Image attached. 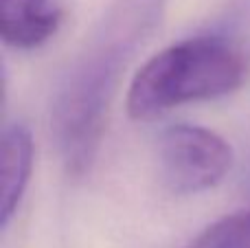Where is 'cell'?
Returning <instances> with one entry per match:
<instances>
[{
  "mask_svg": "<svg viewBox=\"0 0 250 248\" xmlns=\"http://www.w3.org/2000/svg\"><path fill=\"white\" fill-rule=\"evenodd\" d=\"M246 187H248V191H250V169H248V183H246Z\"/></svg>",
  "mask_w": 250,
  "mask_h": 248,
  "instance_id": "7",
  "label": "cell"
},
{
  "mask_svg": "<svg viewBox=\"0 0 250 248\" xmlns=\"http://www.w3.org/2000/svg\"><path fill=\"white\" fill-rule=\"evenodd\" d=\"M187 248H250V209L217 220Z\"/></svg>",
  "mask_w": 250,
  "mask_h": 248,
  "instance_id": "6",
  "label": "cell"
},
{
  "mask_svg": "<svg viewBox=\"0 0 250 248\" xmlns=\"http://www.w3.org/2000/svg\"><path fill=\"white\" fill-rule=\"evenodd\" d=\"M250 51L233 35L187 38L154 55L129 83L127 112L147 121L191 101L237 90L248 77Z\"/></svg>",
  "mask_w": 250,
  "mask_h": 248,
  "instance_id": "2",
  "label": "cell"
},
{
  "mask_svg": "<svg viewBox=\"0 0 250 248\" xmlns=\"http://www.w3.org/2000/svg\"><path fill=\"white\" fill-rule=\"evenodd\" d=\"M62 13L51 0H0V33L9 46L35 48L57 33Z\"/></svg>",
  "mask_w": 250,
  "mask_h": 248,
  "instance_id": "4",
  "label": "cell"
},
{
  "mask_svg": "<svg viewBox=\"0 0 250 248\" xmlns=\"http://www.w3.org/2000/svg\"><path fill=\"white\" fill-rule=\"evenodd\" d=\"M33 171V139L24 125H9L2 132L0 167V227L7 228L20 207Z\"/></svg>",
  "mask_w": 250,
  "mask_h": 248,
  "instance_id": "5",
  "label": "cell"
},
{
  "mask_svg": "<svg viewBox=\"0 0 250 248\" xmlns=\"http://www.w3.org/2000/svg\"><path fill=\"white\" fill-rule=\"evenodd\" d=\"M167 0H114L60 77L51 132L66 171L82 178L95 165L105 121L134 53L156 31Z\"/></svg>",
  "mask_w": 250,
  "mask_h": 248,
  "instance_id": "1",
  "label": "cell"
},
{
  "mask_svg": "<svg viewBox=\"0 0 250 248\" xmlns=\"http://www.w3.org/2000/svg\"><path fill=\"white\" fill-rule=\"evenodd\" d=\"M233 165V149L222 136L200 125H173L158 139V174L173 196L215 187Z\"/></svg>",
  "mask_w": 250,
  "mask_h": 248,
  "instance_id": "3",
  "label": "cell"
}]
</instances>
